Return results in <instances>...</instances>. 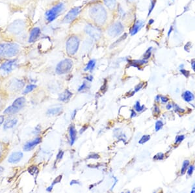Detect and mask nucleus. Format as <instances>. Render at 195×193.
Here are the masks:
<instances>
[{
	"label": "nucleus",
	"instance_id": "1",
	"mask_svg": "<svg viewBox=\"0 0 195 193\" xmlns=\"http://www.w3.org/2000/svg\"><path fill=\"white\" fill-rule=\"evenodd\" d=\"M28 21L25 18H17L7 24L4 27L6 40H13L22 44L28 38Z\"/></svg>",
	"mask_w": 195,
	"mask_h": 193
},
{
	"label": "nucleus",
	"instance_id": "2",
	"mask_svg": "<svg viewBox=\"0 0 195 193\" xmlns=\"http://www.w3.org/2000/svg\"><path fill=\"white\" fill-rule=\"evenodd\" d=\"M87 14L90 22L96 26L101 28L107 24V11L105 7L100 3H95L90 6Z\"/></svg>",
	"mask_w": 195,
	"mask_h": 193
},
{
	"label": "nucleus",
	"instance_id": "3",
	"mask_svg": "<svg viewBox=\"0 0 195 193\" xmlns=\"http://www.w3.org/2000/svg\"><path fill=\"white\" fill-rule=\"evenodd\" d=\"M22 51V44L13 40L0 41V59L3 61L18 58Z\"/></svg>",
	"mask_w": 195,
	"mask_h": 193
},
{
	"label": "nucleus",
	"instance_id": "4",
	"mask_svg": "<svg viewBox=\"0 0 195 193\" xmlns=\"http://www.w3.org/2000/svg\"><path fill=\"white\" fill-rule=\"evenodd\" d=\"M66 5L63 1H57L53 3L45 11L44 16V20L47 23H51L58 17L61 15L65 11Z\"/></svg>",
	"mask_w": 195,
	"mask_h": 193
},
{
	"label": "nucleus",
	"instance_id": "5",
	"mask_svg": "<svg viewBox=\"0 0 195 193\" xmlns=\"http://www.w3.org/2000/svg\"><path fill=\"white\" fill-rule=\"evenodd\" d=\"M24 86L25 82L23 80L14 77V78L9 79L5 85L3 84L2 89L9 95L14 94L23 89Z\"/></svg>",
	"mask_w": 195,
	"mask_h": 193
},
{
	"label": "nucleus",
	"instance_id": "6",
	"mask_svg": "<svg viewBox=\"0 0 195 193\" xmlns=\"http://www.w3.org/2000/svg\"><path fill=\"white\" fill-rule=\"evenodd\" d=\"M80 36L72 34L68 36L66 42V51L70 56H72L76 54L79 49L80 44Z\"/></svg>",
	"mask_w": 195,
	"mask_h": 193
},
{
	"label": "nucleus",
	"instance_id": "7",
	"mask_svg": "<svg viewBox=\"0 0 195 193\" xmlns=\"http://www.w3.org/2000/svg\"><path fill=\"white\" fill-rule=\"evenodd\" d=\"M25 102L26 100L24 97H19L16 98L13 102L12 105L7 107L5 110H3V114L13 115L17 113L25 106Z\"/></svg>",
	"mask_w": 195,
	"mask_h": 193
},
{
	"label": "nucleus",
	"instance_id": "8",
	"mask_svg": "<svg viewBox=\"0 0 195 193\" xmlns=\"http://www.w3.org/2000/svg\"><path fill=\"white\" fill-rule=\"evenodd\" d=\"M18 66V59L15 58L3 61L0 65V72L3 74H9L16 70Z\"/></svg>",
	"mask_w": 195,
	"mask_h": 193
},
{
	"label": "nucleus",
	"instance_id": "9",
	"mask_svg": "<svg viewBox=\"0 0 195 193\" xmlns=\"http://www.w3.org/2000/svg\"><path fill=\"white\" fill-rule=\"evenodd\" d=\"M84 33L93 40H99L102 36V30L101 28L92 24L91 22H88L85 25Z\"/></svg>",
	"mask_w": 195,
	"mask_h": 193
},
{
	"label": "nucleus",
	"instance_id": "10",
	"mask_svg": "<svg viewBox=\"0 0 195 193\" xmlns=\"http://www.w3.org/2000/svg\"><path fill=\"white\" fill-rule=\"evenodd\" d=\"M124 31V27L120 21L112 22L107 27V35L111 38H115L121 35Z\"/></svg>",
	"mask_w": 195,
	"mask_h": 193
},
{
	"label": "nucleus",
	"instance_id": "11",
	"mask_svg": "<svg viewBox=\"0 0 195 193\" xmlns=\"http://www.w3.org/2000/svg\"><path fill=\"white\" fill-rule=\"evenodd\" d=\"M31 1V0H8L7 5L8 6L10 12L14 13L25 8Z\"/></svg>",
	"mask_w": 195,
	"mask_h": 193
},
{
	"label": "nucleus",
	"instance_id": "12",
	"mask_svg": "<svg viewBox=\"0 0 195 193\" xmlns=\"http://www.w3.org/2000/svg\"><path fill=\"white\" fill-rule=\"evenodd\" d=\"M73 66V61L70 59H65L60 61L56 66L55 72L59 75L66 74L71 71Z\"/></svg>",
	"mask_w": 195,
	"mask_h": 193
},
{
	"label": "nucleus",
	"instance_id": "13",
	"mask_svg": "<svg viewBox=\"0 0 195 193\" xmlns=\"http://www.w3.org/2000/svg\"><path fill=\"white\" fill-rule=\"evenodd\" d=\"M81 7H75L74 8L71 9L68 13L66 14L65 16H64L61 22L63 24H71L76 19L79 14L81 13Z\"/></svg>",
	"mask_w": 195,
	"mask_h": 193
},
{
	"label": "nucleus",
	"instance_id": "14",
	"mask_svg": "<svg viewBox=\"0 0 195 193\" xmlns=\"http://www.w3.org/2000/svg\"><path fill=\"white\" fill-rule=\"evenodd\" d=\"M41 34V30L39 27H35L32 29H29L28 33V42L31 44L36 41Z\"/></svg>",
	"mask_w": 195,
	"mask_h": 193
},
{
	"label": "nucleus",
	"instance_id": "15",
	"mask_svg": "<svg viewBox=\"0 0 195 193\" xmlns=\"http://www.w3.org/2000/svg\"><path fill=\"white\" fill-rule=\"evenodd\" d=\"M10 150L9 143L0 140V164L7 158Z\"/></svg>",
	"mask_w": 195,
	"mask_h": 193
},
{
	"label": "nucleus",
	"instance_id": "16",
	"mask_svg": "<svg viewBox=\"0 0 195 193\" xmlns=\"http://www.w3.org/2000/svg\"><path fill=\"white\" fill-rule=\"evenodd\" d=\"M23 156L24 154L22 151H14L9 155L8 162L10 163H13V164H16V163H18V162L20 161Z\"/></svg>",
	"mask_w": 195,
	"mask_h": 193
},
{
	"label": "nucleus",
	"instance_id": "17",
	"mask_svg": "<svg viewBox=\"0 0 195 193\" xmlns=\"http://www.w3.org/2000/svg\"><path fill=\"white\" fill-rule=\"evenodd\" d=\"M42 141V139L40 137H36V139H33L31 141H29V142L26 143L24 146V150L25 151H29L30 150H31L33 148L35 147L36 145L41 143Z\"/></svg>",
	"mask_w": 195,
	"mask_h": 193
},
{
	"label": "nucleus",
	"instance_id": "18",
	"mask_svg": "<svg viewBox=\"0 0 195 193\" xmlns=\"http://www.w3.org/2000/svg\"><path fill=\"white\" fill-rule=\"evenodd\" d=\"M9 94L4 91H0V112L5 109L6 104L8 100Z\"/></svg>",
	"mask_w": 195,
	"mask_h": 193
},
{
	"label": "nucleus",
	"instance_id": "19",
	"mask_svg": "<svg viewBox=\"0 0 195 193\" xmlns=\"http://www.w3.org/2000/svg\"><path fill=\"white\" fill-rule=\"evenodd\" d=\"M144 22L143 21L141 20H138L135 22V24L133 25V26L132 28L130 30V35L132 36H133L135 35H136L137 33L141 30V29L143 27Z\"/></svg>",
	"mask_w": 195,
	"mask_h": 193
},
{
	"label": "nucleus",
	"instance_id": "20",
	"mask_svg": "<svg viewBox=\"0 0 195 193\" xmlns=\"http://www.w3.org/2000/svg\"><path fill=\"white\" fill-rule=\"evenodd\" d=\"M182 98L185 102L188 103H192L195 100L194 95L193 92L189 91H186L182 94Z\"/></svg>",
	"mask_w": 195,
	"mask_h": 193
},
{
	"label": "nucleus",
	"instance_id": "21",
	"mask_svg": "<svg viewBox=\"0 0 195 193\" xmlns=\"http://www.w3.org/2000/svg\"><path fill=\"white\" fill-rule=\"evenodd\" d=\"M17 124L18 119H16V118H11V119H9L5 121L4 125H3V129L5 130H7V129L14 128V126L16 125Z\"/></svg>",
	"mask_w": 195,
	"mask_h": 193
},
{
	"label": "nucleus",
	"instance_id": "22",
	"mask_svg": "<svg viewBox=\"0 0 195 193\" xmlns=\"http://www.w3.org/2000/svg\"><path fill=\"white\" fill-rule=\"evenodd\" d=\"M69 135H70V146H72L73 144H74L75 141H76V135H77V132H76V128H75V127L73 125H72L70 127Z\"/></svg>",
	"mask_w": 195,
	"mask_h": 193
},
{
	"label": "nucleus",
	"instance_id": "23",
	"mask_svg": "<svg viewBox=\"0 0 195 193\" xmlns=\"http://www.w3.org/2000/svg\"><path fill=\"white\" fill-rule=\"evenodd\" d=\"M103 1L110 10H115L117 7V0H103Z\"/></svg>",
	"mask_w": 195,
	"mask_h": 193
},
{
	"label": "nucleus",
	"instance_id": "24",
	"mask_svg": "<svg viewBox=\"0 0 195 193\" xmlns=\"http://www.w3.org/2000/svg\"><path fill=\"white\" fill-rule=\"evenodd\" d=\"M72 96V93L68 90H65L63 93L59 95V100L61 102H66L70 99L71 96Z\"/></svg>",
	"mask_w": 195,
	"mask_h": 193
},
{
	"label": "nucleus",
	"instance_id": "25",
	"mask_svg": "<svg viewBox=\"0 0 195 193\" xmlns=\"http://www.w3.org/2000/svg\"><path fill=\"white\" fill-rule=\"evenodd\" d=\"M62 111V107H54V108H51L48 109L47 111V114L49 115H52V116H55V115H57L60 113Z\"/></svg>",
	"mask_w": 195,
	"mask_h": 193
},
{
	"label": "nucleus",
	"instance_id": "26",
	"mask_svg": "<svg viewBox=\"0 0 195 193\" xmlns=\"http://www.w3.org/2000/svg\"><path fill=\"white\" fill-rule=\"evenodd\" d=\"M95 66H96V60H95V59H92V60L89 61L87 66H85L84 70L85 71H89V70H92L95 68Z\"/></svg>",
	"mask_w": 195,
	"mask_h": 193
},
{
	"label": "nucleus",
	"instance_id": "27",
	"mask_svg": "<svg viewBox=\"0 0 195 193\" xmlns=\"http://www.w3.org/2000/svg\"><path fill=\"white\" fill-rule=\"evenodd\" d=\"M36 87V86L35 85H33V84H30L29 85H28L27 87H26L24 89V91L22 92V94H27L29 92H31V91H33L34 89Z\"/></svg>",
	"mask_w": 195,
	"mask_h": 193
},
{
	"label": "nucleus",
	"instance_id": "28",
	"mask_svg": "<svg viewBox=\"0 0 195 193\" xmlns=\"http://www.w3.org/2000/svg\"><path fill=\"white\" fill-rule=\"evenodd\" d=\"M190 165V161L189 160H185L183 163V165H182V167L181 169V174L182 175H183L185 172H186V170L188 169V167Z\"/></svg>",
	"mask_w": 195,
	"mask_h": 193
},
{
	"label": "nucleus",
	"instance_id": "29",
	"mask_svg": "<svg viewBox=\"0 0 195 193\" xmlns=\"http://www.w3.org/2000/svg\"><path fill=\"white\" fill-rule=\"evenodd\" d=\"M134 108H135V111H137V112L141 113V112H142V111H143L144 110L145 107H144V105H141L140 104V102L137 101V102H136L135 104Z\"/></svg>",
	"mask_w": 195,
	"mask_h": 193
},
{
	"label": "nucleus",
	"instance_id": "30",
	"mask_svg": "<svg viewBox=\"0 0 195 193\" xmlns=\"http://www.w3.org/2000/svg\"><path fill=\"white\" fill-rule=\"evenodd\" d=\"M150 139V135H144L142 136L141 139L138 141V143L140 144H143L144 143H146V142H148V141Z\"/></svg>",
	"mask_w": 195,
	"mask_h": 193
},
{
	"label": "nucleus",
	"instance_id": "31",
	"mask_svg": "<svg viewBox=\"0 0 195 193\" xmlns=\"http://www.w3.org/2000/svg\"><path fill=\"white\" fill-rule=\"evenodd\" d=\"M173 108L174 109V111L176 113H185V110L184 109H183L182 108V107H179L178 105L177 104H173Z\"/></svg>",
	"mask_w": 195,
	"mask_h": 193
},
{
	"label": "nucleus",
	"instance_id": "32",
	"mask_svg": "<svg viewBox=\"0 0 195 193\" xmlns=\"http://www.w3.org/2000/svg\"><path fill=\"white\" fill-rule=\"evenodd\" d=\"M163 127V123L162 121L158 120V121L156 122V125H155V130H156V131H159L160 129H162Z\"/></svg>",
	"mask_w": 195,
	"mask_h": 193
},
{
	"label": "nucleus",
	"instance_id": "33",
	"mask_svg": "<svg viewBox=\"0 0 195 193\" xmlns=\"http://www.w3.org/2000/svg\"><path fill=\"white\" fill-rule=\"evenodd\" d=\"M164 157V155L163 153H158L154 157H153V160H156V161H160V160H163Z\"/></svg>",
	"mask_w": 195,
	"mask_h": 193
},
{
	"label": "nucleus",
	"instance_id": "34",
	"mask_svg": "<svg viewBox=\"0 0 195 193\" xmlns=\"http://www.w3.org/2000/svg\"><path fill=\"white\" fill-rule=\"evenodd\" d=\"M152 48H148V50L146 51V53L144 55L143 59H144V60H147L148 59H149L150 57L151 54H152Z\"/></svg>",
	"mask_w": 195,
	"mask_h": 193
},
{
	"label": "nucleus",
	"instance_id": "35",
	"mask_svg": "<svg viewBox=\"0 0 195 193\" xmlns=\"http://www.w3.org/2000/svg\"><path fill=\"white\" fill-rule=\"evenodd\" d=\"M185 139V136L183 135H178L177 137H176V139H175V144H180L182 141L184 140Z\"/></svg>",
	"mask_w": 195,
	"mask_h": 193
},
{
	"label": "nucleus",
	"instance_id": "36",
	"mask_svg": "<svg viewBox=\"0 0 195 193\" xmlns=\"http://www.w3.org/2000/svg\"><path fill=\"white\" fill-rule=\"evenodd\" d=\"M4 27H0V41H3L5 40V36L4 35Z\"/></svg>",
	"mask_w": 195,
	"mask_h": 193
},
{
	"label": "nucleus",
	"instance_id": "37",
	"mask_svg": "<svg viewBox=\"0 0 195 193\" xmlns=\"http://www.w3.org/2000/svg\"><path fill=\"white\" fill-rule=\"evenodd\" d=\"M194 167L193 165H191V166H189L188 167V169H187V175H188L189 176H191L193 175V171H194Z\"/></svg>",
	"mask_w": 195,
	"mask_h": 193
},
{
	"label": "nucleus",
	"instance_id": "38",
	"mask_svg": "<svg viewBox=\"0 0 195 193\" xmlns=\"http://www.w3.org/2000/svg\"><path fill=\"white\" fill-rule=\"evenodd\" d=\"M160 100L162 102V103H167L168 101H169V99H168L166 96H160Z\"/></svg>",
	"mask_w": 195,
	"mask_h": 193
},
{
	"label": "nucleus",
	"instance_id": "39",
	"mask_svg": "<svg viewBox=\"0 0 195 193\" xmlns=\"http://www.w3.org/2000/svg\"><path fill=\"white\" fill-rule=\"evenodd\" d=\"M180 72L183 74V76H184L185 77H189V76H190V73L189 71H187V70H184V69H181L180 70Z\"/></svg>",
	"mask_w": 195,
	"mask_h": 193
},
{
	"label": "nucleus",
	"instance_id": "40",
	"mask_svg": "<svg viewBox=\"0 0 195 193\" xmlns=\"http://www.w3.org/2000/svg\"><path fill=\"white\" fill-rule=\"evenodd\" d=\"M143 86H144V83H141L139 84H138L137 86L135 87V92L139 91L143 87Z\"/></svg>",
	"mask_w": 195,
	"mask_h": 193
},
{
	"label": "nucleus",
	"instance_id": "41",
	"mask_svg": "<svg viewBox=\"0 0 195 193\" xmlns=\"http://www.w3.org/2000/svg\"><path fill=\"white\" fill-rule=\"evenodd\" d=\"M155 5H156V1H151V5H150V8L149 9V13H148V15H150V14L152 13V11L153 10V8H154V7H155Z\"/></svg>",
	"mask_w": 195,
	"mask_h": 193
},
{
	"label": "nucleus",
	"instance_id": "42",
	"mask_svg": "<svg viewBox=\"0 0 195 193\" xmlns=\"http://www.w3.org/2000/svg\"><path fill=\"white\" fill-rule=\"evenodd\" d=\"M153 112H154V114H156V115H158L160 113V109H159V107L157 105L154 106V108H153Z\"/></svg>",
	"mask_w": 195,
	"mask_h": 193
},
{
	"label": "nucleus",
	"instance_id": "43",
	"mask_svg": "<svg viewBox=\"0 0 195 193\" xmlns=\"http://www.w3.org/2000/svg\"><path fill=\"white\" fill-rule=\"evenodd\" d=\"M5 114L0 115V126L3 124V122H5Z\"/></svg>",
	"mask_w": 195,
	"mask_h": 193
},
{
	"label": "nucleus",
	"instance_id": "44",
	"mask_svg": "<svg viewBox=\"0 0 195 193\" xmlns=\"http://www.w3.org/2000/svg\"><path fill=\"white\" fill-rule=\"evenodd\" d=\"M100 157L99 156V155H98L96 154H93L92 155H90L88 157V159H91V158H92V159H98Z\"/></svg>",
	"mask_w": 195,
	"mask_h": 193
},
{
	"label": "nucleus",
	"instance_id": "45",
	"mask_svg": "<svg viewBox=\"0 0 195 193\" xmlns=\"http://www.w3.org/2000/svg\"><path fill=\"white\" fill-rule=\"evenodd\" d=\"M63 155L64 152L63 151H60L57 155V159H61L63 158Z\"/></svg>",
	"mask_w": 195,
	"mask_h": 193
},
{
	"label": "nucleus",
	"instance_id": "46",
	"mask_svg": "<svg viewBox=\"0 0 195 193\" xmlns=\"http://www.w3.org/2000/svg\"><path fill=\"white\" fill-rule=\"evenodd\" d=\"M86 87H87V84H86L85 82H84L83 84H82L81 86L78 88V91H81L84 90V89L86 88Z\"/></svg>",
	"mask_w": 195,
	"mask_h": 193
},
{
	"label": "nucleus",
	"instance_id": "47",
	"mask_svg": "<svg viewBox=\"0 0 195 193\" xmlns=\"http://www.w3.org/2000/svg\"><path fill=\"white\" fill-rule=\"evenodd\" d=\"M3 83H4V80H3V77H1V76H0V91L2 90Z\"/></svg>",
	"mask_w": 195,
	"mask_h": 193
},
{
	"label": "nucleus",
	"instance_id": "48",
	"mask_svg": "<svg viewBox=\"0 0 195 193\" xmlns=\"http://www.w3.org/2000/svg\"><path fill=\"white\" fill-rule=\"evenodd\" d=\"M166 108H167V110H170L172 108H173V104H172V103H168V104L166 106Z\"/></svg>",
	"mask_w": 195,
	"mask_h": 193
},
{
	"label": "nucleus",
	"instance_id": "49",
	"mask_svg": "<svg viewBox=\"0 0 195 193\" xmlns=\"http://www.w3.org/2000/svg\"><path fill=\"white\" fill-rule=\"evenodd\" d=\"M74 184H77V185H80V182L79 181L77 180H72L70 182V185H73Z\"/></svg>",
	"mask_w": 195,
	"mask_h": 193
},
{
	"label": "nucleus",
	"instance_id": "50",
	"mask_svg": "<svg viewBox=\"0 0 195 193\" xmlns=\"http://www.w3.org/2000/svg\"><path fill=\"white\" fill-rule=\"evenodd\" d=\"M131 112H132V113H131V115H130L131 118H133L135 117H136L135 111L134 110H132V111H131Z\"/></svg>",
	"mask_w": 195,
	"mask_h": 193
},
{
	"label": "nucleus",
	"instance_id": "51",
	"mask_svg": "<svg viewBox=\"0 0 195 193\" xmlns=\"http://www.w3.org/2000/svg\"><path fill=\"white\" fill-rule=\"evenodd\" d=\"M191 66H192L193 70L195 72V59H194V60H193L192 62H191Z\"/></svg>",
	"mask_w": 195,
	"mask_h": 193
},
{
	"label": "nucleus",
	"instance_id": "52",
	"mask_svg": "<svg viewBox=\"0 0 195 193\" xmlns=\"http://www.w3.org/2000/svg\"><path fill=\"white\" fill-rule=\"evenodd\" d=\"M114 178H115V183H114V184H113V185H112V187H111V190H112V189H114L115 186V185H116V184L117 183V181H118L117 178H116V177H114Z\"/></svg>",
	"mask_w": 195,
	"mask_h": 193
},
{
	"label": "nucleus",
	"instance_id": "53",
	"mask_svg": "<svg viewBox=\"0 0 195 193\" xmlns=\"http://www.w3.org/2000/svg\"><path fill=\"white\" fill-rule=\"evenodd\" d=\"M87 80L89 81H92V79H93V77L92 76H87V77H86L85 78Z\"/></svg>",
	"mask_w": 195,
	"mask_h": 193
},
{
	"label": "nucleus",
	"instance_id": "54",
	"mask_svg": "<svg viewBox=\"0 0 195 193\" xmlns=\"http://www.w3.org/2000/svg\"><path fill=\"white\" fill-rule=\"evenodd\" d=\"M4 170H5V169L3 168V166H0V176H1V174H2V173H3V172H4Z\"/></svg>",
	"mask_w": 195,
	"mask_h": 193
},
{
	"label": "nucleus",
	"instance_id": "55",
	"mask_svg": "<svg viewBox=\"0 0 195 193\" xmlns=\"http://www.w3.org/2000/svg\"><path fill=\"white\" fill-rule=\"evenodd\" d=\"M76 113H77V111L76 110H74L73 113H72V119H74V118H75V117H76Z\"/></svg>",
	"mask_w": 195,
	"mask_h": 193
},
{
	"label": "nucleus",
	"instance_id": "56",
	"mask_svg": "<svg viewBox=\"0 0 195 193\" xmlns=\"http://www.w3.org/2000/svg\"><path fill=\"white\" fill-rule=\"evenodd\" d=\"M156 102H159L160 101V96L159 95H157V96H156Z\"/></svg>",
	"mask_w": 195,
	"mask_h": 193
},
{
	"label": "nucleus",
	"instance_id": "57",
	"mask_svg": "<svg viewBox=\"0 0 195 193\" xmlns=\"http://www.w3.org/2000/svg\"><path fill=\"white\" fill-rule=\"evenodd\" d=\"M87 129V127H84L83 128H82V129H81V130H80V134H81L82 133H83V132L85 131V129Z\"/></svg>",
	"mask_w": 195,
	"mask_h": 193
},
{
	"label": "nucleus",
	"instance_id": "58",
	"mask_svg": "<svg viewBox=\"0 0 195 193\" xmlns=\"http://www.w3.org/2000/svg\"><path fill=\"white\" fill-rule=\"evenodd\" d=\"M7 1H8V0H0V3H6V4H7Z\"/></svg>",
	"mask_w": 195,
	"mask_h": 193
},
{
	"label": "nucleus",
	"instance_id": "59",
	"mask_svg": "<svg viewBox=\"0 0 195 193\" xmlns=\"http://www.w3.org/2000/svg\"><path fill=\"white\" fill-rule=\"evenodd\" d=\"M191 192H192V193H195V186H194V185H193V187L192 190H191Z\"/></svg>",
	"mask_w": 195,
	"mask_h": 193
},
{
	"label": "nucleus",
	"instance_id": "60",
	"mask_svg": "<svg viewBox=\"0 0 195 193\" xmlns=\"http://www.w3.org/2000/svg\"><path fill=\"white\" fill-rule=\"evenodd\" d=\"M172 27H171V28L170 29V30H169V31H168V36H169L170 35V33L172 32Z\"/></svg>",
	"mask_w": 195,
	"mask_h": 193
},
{
	"label": "nucleus",
	"instance_id": "61",
	"mask_svg": "<svg viewBox=\"0 0 195 193\" xmlns=\"http://www.w3.org/2000/svg\"><path fill=\"white\" fill-rule=\"evenodd\" d=\"M183 66H184V65H183V64H182V65H181L180 66H179V67H180V68H181V69H183Z\"/></svg>",
	"mask_w": 195,
	"mask_h": 193
},
{
	"label": "nucleus",
	"instance_id": "62",
	"mask_svg": "<svg viewBox=\"0 0 195 193\" xmlns=\"http://www.w3.org/2000/svg\"><path fill=\"white\" fill-rule=\"evenodd\" d=\"M150 22H149V24H152V23H153V20H150Z\"/></svg>",
	"mask_w": 195,
	"mask_h": 193
},
{
	"label": "nucleus",
	"instance_id": "63",
	"mask_svg": "<svg viewBox=\"0 0 195 193\" xmlns=\"http://www.w3.org/2000/svg\"><path fill=\"white\" fill-rule=\"evenodd\" d=\"M3 60H2V59H0V65H1V63L3 62Z\"/></svg>",
	"mask_w": 195,
	"mask_h": 193
},
{
	"label": "nucleus",
	"instance_id": "64",
	"mask_svg": "<svg viewBox=\"0 0 195 193\" xmlns=\"http://www.w3.org/2000/svg\"><path fill=\"white\" fill-rule=\"evenodd\" d=\"M128 1H134V0H128Z\"/></svg>",
	"mask_w": 195,
	"mask_h": 193
}]
</instances>
